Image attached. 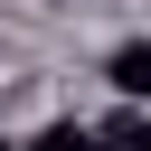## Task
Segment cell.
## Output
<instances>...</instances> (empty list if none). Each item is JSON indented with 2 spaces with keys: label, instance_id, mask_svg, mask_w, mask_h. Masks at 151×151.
<instances>
[{
  "label": "cell",
  "instance_id": "2",
  "mask_svg": "<svg viewBox=\"0 0 151 151\" xmlns=\"http://www.w3.org/2000/svg\"><path fill=\"white\" fill-rule=\"evenodd\" d=\"M142 151H151V132H142Z\"/></svg>",
  "mask_w": 151,
  "mask_h": 151
},
{
  "label": "cell",
  "instance_id": "1",
  "mask_svg": "<svg viewBox=\"0 0 151 151\" xmlns=\"http://www.w3.org/2000/svg\"><path fill=\"white\" fill-rule=\"evenodd\" d=\"M104 85H113L123 104H151V38H123V47L104 57Z\"/></svg>",
  "mask_w": 151,
  "mask_h": 151
}]
</instances>
